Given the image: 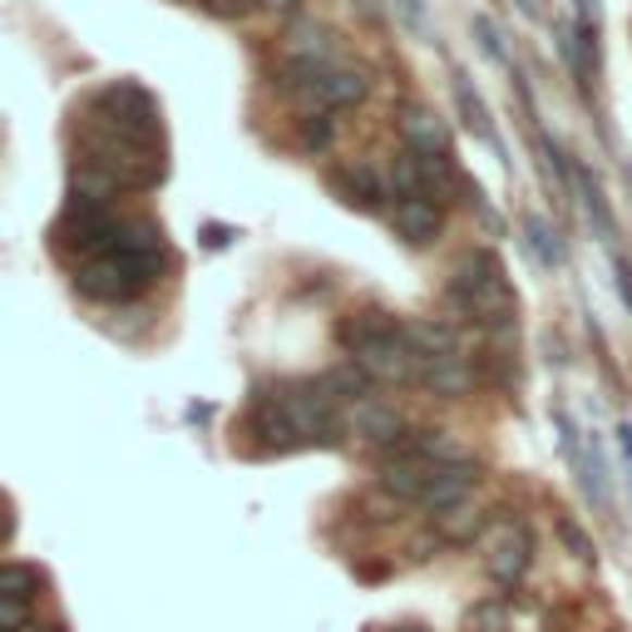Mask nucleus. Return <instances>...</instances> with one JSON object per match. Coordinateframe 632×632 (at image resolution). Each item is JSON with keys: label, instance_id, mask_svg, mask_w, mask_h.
<instances>
[{"label": "nucleus", "instance_id": "f257e3e1", "mask_svg": "<svg viewBox=\"0 0 632 632\" xmlns=\"http://www.w3.org/2000/svg\"><path fill=\"white\" fill-rule=\"evenodd\" d=\"M169 272V252L153 223H119L114 243L75 268V287L95 301H129Z\"/></svg>", "mask_w": 632, "mask_h": 632}, {"label": "nucleus", "instance_id": "f03ea898", "mask_svg": "<svg viewBox=\"0 0 632 632\" xmlns=\"http://www.w3.org/2000/svg\"><path fill=\"white\" fill-rule=\"evenodd\" d=\"M336 336L351 351V365H361L371 381H420V356L410 351L406 326H396L386 311H356Z\"/></svg>", "mask_w": 632, "mask_h": 632}, {"label": "nucleus", "instance_id": "7ed1b4c3", "mask_svg": "<svg viewBox=\"0 0 632 632\" xmlns=\"http://www.w3.org/2000/svg\"><path fill=\"white\" fill-rule=\"evenodd\" d=\"M450 301L460 317H470L480 326H509L519 311L515 287H509V277H504L499 258H494L490 247L460 258V268L450 272Z\"/></svg>", "mask_w": 632, "mask_h": 632}, {"label": "nucleus", "instance_id": "20e7f679", "mask_svg": "<svg viewBox=\"0 0 632 632\" xmlns=\"http://www.w3.org/2000/svg\"><path fill=\"white\" fill-rule=\"evenodd\" d=\"M95 114H99V134H114V139L144 144V149H163L159 104H153L149 89H139V85H104L95 95Z\"/></svg>", "mask_w": 632, "mask_h": 632}, {"label": "nucleus", "instance_id": "39448f33", "mask_svg": "<svg viewBox=\"0 0 632 632\" xmlns=\"http://www.w3.org/2000/svg\"><path fill=\"white\" fill-rule=\"evenodd\" d=\"M282 406H287V416H292V425H297L301 439H311V445H336V439H342L346 420H342V410H336V391L326 386V381L282 391Z\"/></svg>", "mask_w": 632, "mask_h": 632}, {"label": "nucleus", "instance_id": "423d86ee", "mask_svg": "<svg viewBox=\"0 0 632 632\" xmlns=\"http://www.w3.org/2000/svg\"><path fill=\"white\" fill-rule=\"evenodd\" d=\"M301 99H311V104H322V109H351L361 104L365 95H371V75L356 65H311L307 79L297 85Z\"/></svg>", "mask_w": 632, "mask_h": 632}, {"label": "nucleus", "instance_id": "0eeeda50", "mask_svg": "<svg viewBox=\"0 0 632 632\" xmlns=\"http://www.w3.org/2000/svg\"><path fill=\"white\" fill-rule=\"evenodd\" d=\"M114 233H119V218L109 213L104 203H75V198H70L65 218H60V243H65L70 252L95 258V252H104V247L114 243Z\"/></svg>", "mask_w": 632, "mask_h": 632}, {"label": "nucleus", "instance_id": "6e6552de", "mask_svg": "<svg viewBox=\"0 0 632 632\" xmlns=\"http://www.w3.org/2000/svg\"><path fill=\"white\" fill-rule=\"evenodd\" d=\"M529 558H534V538H529L524 524H515V519H504V524H494L490 534V554H484V568L494 573V583H519L524 579Z\"/></svg>", "mask_w": 632, "mask_h": 632}, {"label": "nucleus", "instance_id": "1a4fd4ad", "mask_svg": "<svg viewBox=\"0 0 632 632\" xmlns=\"http://www.w3.org/2000/svg\"><path fill=\"white\" fill-rule=\"evenodd\" d=\"M439 470H445V464L420 460L416 450L391 455V460H386V470H381V490H386V494H396V499H406V504H425V494L435 490Z\"/></svg>", "mask_w": 632, "mask_h": 632}, {"label": "nucleus", "instance_id": "9d476101", "mask_svg": "<svg viewBox=\"0 0 632 632\" xmlns=\"http://www.w3.org/2000/svg\"><path fill=\"white\" fill-rule=\"evenodd\" d=\"M346 425H351L361 439H371V445H396V439L406 435V420H400V410L386 406V400H375V396L356 400L351 416H346Z\"/></svg>", "mask_w": 632, "mask_h": 632}, {"label": "nucleus", "instance_id": "9b49d317", "mask_svg": "<svg viewBox=\"0 0 632 632\" xmlns=\"http://www.w3.org/2000/svg\"><path fill=\"white\" fill-rule=\"evenodd\" d=\"M247 425H252V435H258L262 450H292V445H301V435H297V425H292L282 396H262L258 406H252V416H247Z\"/></svg>", "mask_w": 632, "mask_h": 632}, {"label": "nucleus", "instance_id": "f8f14e48", "mask_svg": "<svg viewBox=\"0 0 632 632\" xmlns=\"http://www.w3.org/2000/svg\"><path fill=\"white\" fill-rule=\"evenodd\" d=\"M332 188L351 208H381V203H386V178L375 173V163H361V159L342 163V169L332 173Z\"/></svg>", "mask_w": 632, "mask_h": 632}, {"label": "nucleus", "instance_id": "ddd939ff", "mask_svg": "<svg viewBox=\"0 0 632 632\" xmlns=\"http://www.w3.org/2000/svg\"><path fill=\"white\" fill-rule=\"evenodd\" d=\"M391 223H396V233L406 237V243L425 247L439 237V227H445V213H439V203H430V198H396V208H391Z\"/></svg>", "mask_w": 632, "mask_h": 632}, {"label": "nucleus", "instance_id": "4468645a", "mask_svg": "<svg viewBox=\"0 0 632 632\" xmlns=\"http://www.w3.org/2000/svg\"><path fill=\"white\" fill-rule=\"evenodd\" d=\"M400 139L410 144V153H435V159H445V149H450L445 119L430 114V109H420V104L400 109Z\"/></svg>", "mask_w": 632, "mask_h": 632}, {"label": "nucleus", "instance_id": "2eb2a0df", "mask_svg": "<svg viewBox=\"0 0 632 632\" xmlns=\"http://www.w3.org/2000/svg\"><path fill=\"white\" fill-rule=\"evenodd\" d=\"M420 381H425L435 396L455 400V396H470L474 391V371L464 356H445V361H425L420 365Z\"/></svg>", "mask_w": 632, "mask_h": 632}, {"label": "nucleus", "instance_id": "dca6fc26", "mask_svg": "<svg viewBox=\"0 0 632 632\" xmlns=\"http://www.w3.org/2000/svg\"><path fill=\"white\" fill-rule=\"evenodd\" d=\"M287 50H292V60H301V65H332L336 60V45H332V35H326V25H317V21H297L287 30Z\"/></svg>", "mask_w": 632, "mask_h": 632}, {"label": "nucleus", "instance_id": "f3484780", "mask_svg": "<svg viewBox=\"0 0 632 632\" xmlns=\"http://www.w3.org/2000/svg\"><path fill=\"white\" fill-rule=\"evenodd\" d=\"M406 342H410V351L420 356V365H425V361H445V356H460V346H455V332H450V326H439V322L406 326Z\"/></svg>", "mask_w": 632, "mask_h": 632}, {"label": "nucleus", "instance_id": "a211bd4d", "mask_svg": "<svg viewBox=\"0 0 632 632\" xmlns=\"http://www.w3.org/2000/svg\"><path fill=\"white\" fill-rule=\"evenodd\" d=\"M410 450L430 464H464V445L450 430H416V435H410Z\"/></svg>", "mask_w": 632, "mask_h": 632}, {"label": "nucleus", "instance_id": "6ab92c4d", "mask_svg": "<svg viewBox=\"0 0 632 632\" xmlns=\"http://www.w3.org/2000/svg\"><path fill=\"white\" fill-rule=\"evenodd\" d=\"M563 54H568V65H573V75H579L583 85L598 79V40H593V30H583V25L563 30Z\"/></svg>", "mask_w": 632, "mask_h": 632}, {"label": "nucleus", "instance_id": "aec40b11", "mask_svg": "<svg viewBox=\"0 0 632 632\" xmlns=\"http://www.w3.org/2000/svg\"><path fill=\"white\" fill-rule=\"evenodd\" d=\"M480 509L474 504H455V509H445V515H435V529L439 538H450V544H470L474 534H480Z\"/></svg>", "mask_w": 632, "mask_h": 632}, {"label": "nucleus", "instance_id": "412c9836", "mask_svg": "<svg viewBox=\"0 0 632 632\" xmlns=\"http://www.w3.org/2000/svg\"><path fill=\"white\" fill-rule=\"evenodd\" d=\"M35 588H40V573H35L30 563H0V593H11V598H35Z\"/></svg>", "mask_w": 632, "mask_h": 632}, {"label": "nucleus", "instance_id": "4be33fe9", "mask_svg": "<svg viewBox=\"0 0 632 632\" xmlns=\"http://www.w3.org/2000/svg\"><path fill=\"white\" fill-rule=\"evenodd\" d=\"M499 628H504V608L494 598L464 612V632H499Z\"/></svg>", "mask_w": 632, "mask_h": 632}, {"label": "nucleus", "instance_id": "5701e85b", "mask_svg": "<svg viewBox=\"0 0 632 632\" xmlns=\"http://www.w3.org/2000/svg\"><path fill=\"white\" fill-rule=\"evenodd\" d=\"M524 227H529V243L538 247V258H544V262H558V258H563V247H558V237H554V233H548L544 218H529Z\"/></svg>", "mask_w": 632, "mask_h": 632}, {"label": "nucleus", "instance_id": "b1692460", "mask_svg": "<svg viewBox=\"0 0 632 632\" xmlns=\"http://www.w3.org/2000/svg\"><path fill=\"white\" fill-rule=\"evenodd\" d=\"M455 95H460V104H464V124H470L480 139H490V124H484V109H480V99H474V89L464 85V79H455Z\"/></svg>", "mask_w": 632, "mask_h": 632}, {"label": "nucleus", "instance_id": "393cba45", "mask_svg": "<svg viewBox=\"0 0 632 632\" xmlns=\"http://www.w3.org/2000/svg\"><path fill=\"white\" fill-rule=\"evenodd\" d=\"M558 538H563V548H568L573 558H583V563H593V558H598V554H593V538L583 534L579 524H568V519L558 524Z\"/></svg>", "mask_w": 632, "mask_h": 632}, {"label": "nucleus", "instance_id": "a878e982", "mask_svg": "<svg viewBox=\"0 0 632 632\" xmlns=\"http://www.w3.org/2000/svg\"><path fill=\"white\" fill-rule=\"evenodd\" d=\"M25 598H11V593H0V632H11V628H21L25 622Z\"/></svg>", "mask_w": 632, "mask_h": 632}, {"label": "nucleus", "instance_id": "bb28decb", "mask_svg": "<svg viewBox=\"0 0 632 632\" xmlns=\"http://www.w3.org/2000/svg\"><path fill=\"white\" fill-rule=\"evenodd\" d=\"M326 139H332V119H317V124H307V144H311V149H322Z\"/></svg>", "mask_w": 632, "mask_h": 632}, {"label": "nucleus", "instance_id": "cd10ccee", "mask_svg": "<svg viewBox=\"0 0 632 632\" xmlns=\"http://www.w3.org/2000/svg\"><path fill=\"white\" fill-rule=\"evenodd\" d=\"M480 35H484V45H490L494 54H504V45H499V30H490V21H480Z\"/></svg>", "mask_w": 632, "mask_h": 632}, {"label": "nucleus", "instance_id": "c85d7f7f", "mask_svg": "<svg viewBox=\"0 0 632 632\" xmlns=\"http://www.w3.org/2000/svg\"><path fill=\"white\" fill-rule=\"evenodd\" d=\"M400 632H425V628H400Z\"/></svg>", "mask_w": 632, "mask_h": 632}]
</instances>
